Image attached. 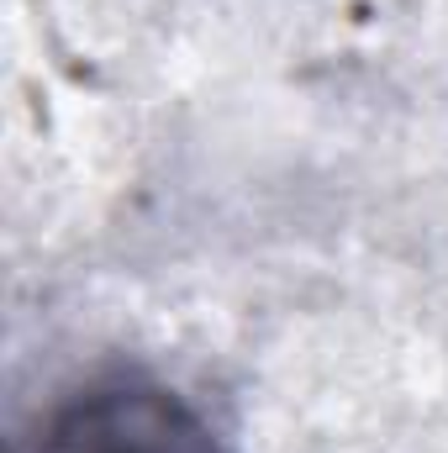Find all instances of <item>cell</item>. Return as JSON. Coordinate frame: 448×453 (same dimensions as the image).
<instances>
[{"instance_id":"6da1fadb","label":"cell","mask_w":448,"mask_h":453,"mask_svg":"<svg viewBox=\"0 0 448 453\" xmlns=\"http://www.w3.org/2000/svg\"><path fill=\"white\" fill-rule=\"evenodd\" d=\"M21 453H232L227 438L164 380L101 374L48 406Z\"/></svg>"}]
</instances>
